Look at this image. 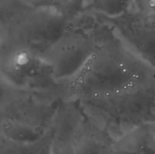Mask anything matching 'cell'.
Masks as SVG:
<instances>
[{
	"mask_svg": "<svg viewBox=\"0 0 155 154\" xmlns=\"http://www.w3.org/2000/svg\"><path fill=\"white\" fill-rule=\"evenodd\" d=\"M106 24L97 47L86 64L73 77L61 82L66 100L106 94L155 74L154 68L135 54Z\"/></svg>",
	"mask_w": 155,
	"mask_h": 154,
	"instance_id": "obj_1",
	"label": "cell"
},
{
	"mask_svg": "<svg viewBox=\"0 0 155 154\" xmlns=\"http://www.w3.org/2000/svg\"><path fill=\"white\" fill-rule=\"evenodd\" d=\"M77 101L89 117L117 139L155 122V74L120 90Z\"/></svg>",
	"mask_w": 155,
	"mask_h": 154,
	"instance_id": "obj_2",
	"label": "cell"
},
{
	"mask_svg": "<svg viewBox=\"0 0 155 154\" xmlns=\"http://www.w3.org/2000/svg\"><path fill=\"white\" fill-rule=\"evenodd\" d=\"M70 21L54 10L21 0H7L0 10V43L21 44L43 54Z\"/></svg>",
	"mask_w": 155,
	"mask_h": 154,
	"instance_id": "obj_3",
	"label": "cell"
},
{
	"mask_svg": "<svg viewBox=\"0 0 155 154\" xmlns=\"http://www.w3.org/2000/svg\"><path fill=\"white\" fill-rule=\"evenodd\" d=\"M99 15L85 11L72 19L61 36L43 54L60 82L76 74L97 47L106 27Z\"/></svg>",
	"mask_w": 155,
	"mask_h": 154,
	"instance_id": "obj_4",
	"label": "cell"
},
{
	"mask_svg": "<svg viewBox=\"0 0 155 154\" xmlns=\"http://www.w3.org/2000/svg\"><path fill=\"white\" fill-rule=\"evenodd\" d=\"M1 82L11 86L61 93L63 84L54 76L52 66L42 54L21 44L0 43Z\"/></svg>",
	"mask_w": 155,
	"mask_h": 154,
	"instance_id": "obj_5",
	"label": "cell"
},
{
	"mask_svg": "<svg viewBox=\"0 0 155 154\" xmlns=\"http://www.w3.org/2000/svg\"><path fill=\"white\" fill-rule=\"evenodd\" d=\"M64 100L61 93L21 89L1 82L0 120L23 123L46 133Z\"/></svg>",
	"mask_w": 155,
	"mask_h": 154,
	"instance_id": "obj_6",
	"label": "cell"
},
{
	"mask_svg": "<svg viewBox=\"0 0 155 154\" xmlns=\"http://www.w3.org/2000/svg\"><path fill=\"white\" fill-rule=\"evenodd\" d=\"M101 17L135 54L155 69V15L133 8L117 17Z\"/></svg>",
	"mask_w": 155,
	"mask_h": 154,
	"instance_id": "obj_7",
	"label": "cell"
},
{
	"mask_svg": "<svg viewBox=\"0 0 155 154\" xmlns=\"http://www.w3.org/2000/svg\"><path fill=\"white\" fill-rule=\"evenodd\" d=\"M115 141L106 128L86 114L74 142L75 152L76 154H113Z\"/></svg>",
	"mask_w": 155,
	"mask_h": 154,
	"instance_id": "obj_8",
	"label": "cell"
},
{
	"mask_svg": "<svg viewBox=\"0 0 155 154\" xmlns=\"http://www.w3.org/2000/svg\"><path fill=\"white\" fill-rule=\"evenodd\" d=\"M113 154H155L153 123L138 126L117 138Z\"/></svg>",
	"mask_w": 155,
	"mask_h": 154,
	"instance_id": "obj_9",
	"label": "cell"
},
{
	"mask_svg": "<svg viewBox=\"0 0 155 154\" xmlns=\"http://www.w3.org/2000/svg\"><path fill=\"white\" fill-rule=\"evenodd\" d=\"M45 133L23 123L0 120V136L21 143H32L41 140Z\"/></svg>",
	"mask_w": 155,
	"mask_h": 154,
	"instance_id": "obj_10",
	"label": "cell"
},
{
	"mask_svg": "<svg viewBox=\"0 0 155 154\" xmlns=\"http://www.w3.org/2000/svg\"><path fill=\"white\" fill-rule=\"evenodd\" d=\"M29 5L54 10L68 19H74L85 12L88 0H21Z\"/></svg>",
	"mask_w": 155,
	"mask_h": 154,
	"instance_id": "obj_11",
	"label": "cell"
},
{
	"mask_svg": "<svg viewBox=\"0 0 155 154\" xmlns=\"http://www.w3.org/2000/svg\"><path fill=\"white\" fill-rule=\"evenodd\" d=\"M51 130L39 141L32 143H21L0 136V154H43L51 144Z\"/></svg>",
	"mask_w": 155,
	"mask_h": 154,
	"instance_id": "obj_12",
	"label": "cell"
},
{
	"mask_svg": "<svg viewBox=\"0 0 155 154\" xmlns=\"http://www.w3.org/2000/svg\"><path fill=\"white\" fill-rule=\"evenodd\" d=\"M134 0H88L85 11L100 16L113 18L134 8Z\"/></svg>",
	"mask_w": 155,
	"mask_h": 154,
	"instance_id": "obj_13",
	"label": "cell"
},
{
	"mask_svg": "<svg viewBox=\"0 0 155 154\" xmlns=\"http://www.w3.org/2000/svg\"><path fill=\"white\" fill-rule=\"evenodd\" d=\"M51 150L53 154H76L74 143L52 142Z\"/></svg>",
	"mask_w": 155,
	"mask_h": 154,
	"instance_id": "obj_14",
	"label": "cell"
},
{
	"mask_svg": "<svg viewBox=\"0 0 155 154\" xmlns=\"http://www.w3.org/2000/svg\"><path fill=\"white\" fill-rule=\"evenodd\" d=\"M134 8L155 15V0H134Z\"/></svg>",
	"mask_w": 155,
	"mask_h": 154,
	"instance_id": "obj_15",
	"label": "cell"
},
{
	"mask_svg": "<svg viewBox=\"0 0 155 154\" xmlns=\"http://www.w3.org/2000/svg\"><path fill=\"white\" fill-rule=\"evenodd\" d=\"M153 125H154V132H155V122L153 123Z\"/></svg>",
	"mask_w": 155,
	"mask_h": 154,
	"instance_id": "obj_16",
	"label": "cell"
}]
</instances>
